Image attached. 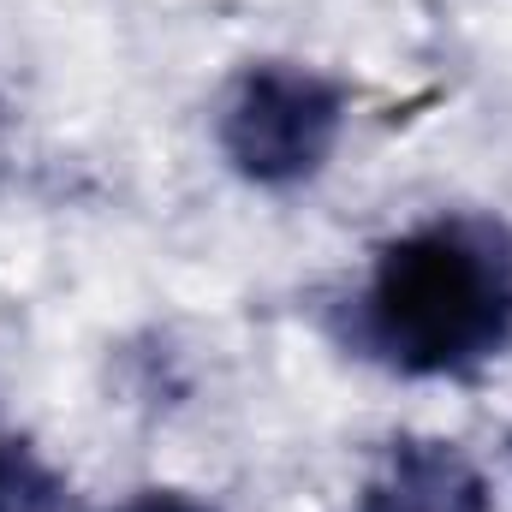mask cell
Here are the masks:
<instances>
[{
    "label": "cell",
    "instance_id": "1",
    "mask_svg": "<svg viewBox=\"0 0 512 512\" xmlns=\"http://www.w3.org/2000/svg\"><path fill=\"white\" fill-rule=\"evenodd\" d=\"M334 340L399 382H471L512 346V227L441 209L393 233L340 298Z\"/></svg>",
    "mask_w": 512,
    "mask_h": 512
},
{
    "label": "cell",
    "instance_id": "2",
    "mask_svg": "<svg viewBox=\"0 0 512 512\" xmlns=\"http://www.w3.org/2000/svg\"><path fill=\"white\" fill-rule=\"evenodd\" d=\"M352 90L304 60H251L215 108V149L251 191H298L328 173Z\"/></svg>",
    "mask_w": 512,
    "mask_h": 512
},
{
    "label": "cell",
    "instance_id": "3",
    "mask_svg": "<svg viewBox=\"0 0 512 512\" xmlns=\"http://www.w3.org/2000/svg\"><path fill=\"white\" fill-rule=\"evenodd\" d=\"M483 465L447 435H399L370 465L352 512H489Z\"/></svg>",
    "mask_w": 512,
    "mask_h": 512
},
{
    "label": "cell",
    "instance_id": "4",
    "mask_svg": "<svg viewBox=\"0 0 512 512\" xmlns=\"http://www.w3.org/2000/svg\"><path fill=\"white\" fill-rule=\"evenodd\" d=\"M66 471L30 441L0 429V512H66Z\"/></svg>",
    "mask_w": 512,
    "mask_h": 512
},
{
    "label": "cell",
    "instance_id": "5",
    "mask_svg": "<svg viewBox=\"0 0 512 512\" xmlns=\"http://www.w3.org/2000/svg\"><path fill=\"white\" fill-rule=\"evenodd\" d=\"M102 512H221V507H209L191 489H137V495H126V501H114Z\"/></svg>",
    "mask_w": 512,
    "mask_h": 512
}]
</instances>
